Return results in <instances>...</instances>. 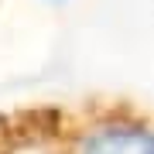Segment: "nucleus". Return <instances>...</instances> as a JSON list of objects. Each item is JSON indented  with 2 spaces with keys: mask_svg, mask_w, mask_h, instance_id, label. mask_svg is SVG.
<instances>
[{
  "mask_svg": "<svg viewBox=\"0 0 154 154\" xmlns=\"http://www.w3.org/2000/svg\"><path fill=\"white\" fill-rule=\"evenodd\" d=\"M51 113H24L17 120H0V154H21L24 147H34L45 134Z\"/></svg>",
  "mask_w": 154,
  "mask_h": 154,
  "instance_id": "nucleus-2",
  "label": "nucleus"
},
{
  "mask_svg": "<svg viewBox=\"0 0 154 154\" xmlns=\"http://www.w3.org/2000/svg\"><path fill=\"white\" fill-rule=\"evenodd\" d=\"M34 147L45 154H154V134L147 113L99 106L79 116L51 113Z\"/></svg>",
  "mask_w": 154,
  "mask_h": 154,
  "instance_id": "nucleus-1",
  "label": "nucleus"
}]
</instances>
